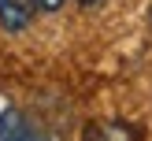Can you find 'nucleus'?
Segmentation results:
<instances>
[{"mask_svg":"<svg viewBox=\"0 0 152 141\" xmlns=\"http://www.w3.org/2000/svg\"><path fill=\"white\" fill-rule=\"evenodd\" d=\"M67 0H0V26H4L7 34H19L37 15H52Z\"/></svg>","mask_w":152,"mask_h":141,"instance_id":"f257e3e1","label":"nucleus"},{"mask_svg":"<svg viewBox=\"0 0 152 141\" xmlns=\"http://www.w3.org/2000/svg\"><path fill=\"white\" fill-rule=\"evenodd\" d=\"M0 141H52V137H45V130H37L22 111L4 108L0 111Z\"/></svg>","mask_w":152,"mask_h":141,"instance_id":"f03ea898","label":"nucleus"},{"mask_svg":"<svg viewBox=\"0 0 152 141\" xmlns=\"http://www.w3.org/2000/svg\"><path fill=\"white\" fill-rule=\"evenodd\" d=\"M86 141H134V134L123 123H100V126H89Z\"/></svg>","mask_w":152,"mask_h":141,"instance_id":"7ed1b4c3","label":"nucleus"},{"mask_svg":"<svg viewBox=\"0 0 152 141\" xmlns=\"http://www.w3.org/2000/svg\"><path fill=\"white\" fill-rule=\"evenodd\" d=\"M82 7H100V4H108V0H78Z\"/></svg>","mask_w":152,"mask_h":141,"instance_id":"20e7f679","label":"nucleus"}]
</instances>
